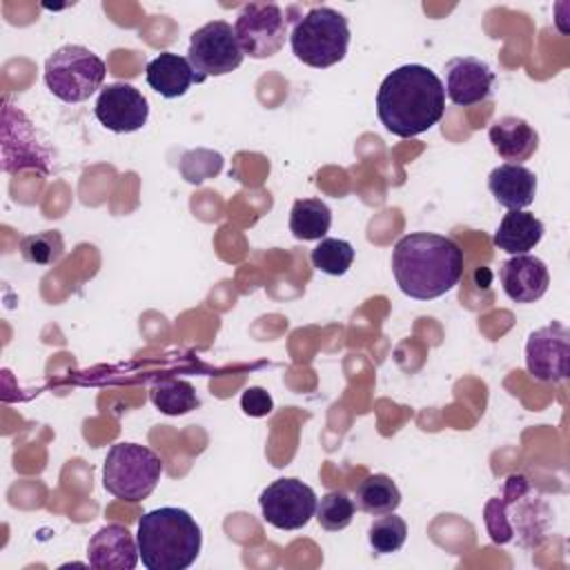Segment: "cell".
<instances>
[{
  "label": "cell",
  "mask_w": 570,
  "mask_h": 570,
  "mask_svg": "<svg viewBox=\"0 0 570 570\" xmlns=\"http://www.w3.org/2000/svg\"><path fill=\"white\" fill-rule=\"evenodd\" d=\"M445 111L441 78L425 65H403L385 76L376 94L383 127L399 138H414L432 129Z\"/></svg>",
  "instance_id": "1"
},
{
  "label": "cell",
  "mask_w": 570,
  "mask_h": 570,
  "mask_svg": "<svg viewBox=\"0 0 570 570\" xmlns=\"http://www.w3.org/2000/svg\"><path fill=\"white\" fill-rule=\"evenodd\" d=\"M392 274L405 296L416 301L439 298L461 281L463 249L441 234H405L392 249Z\"/></svg>",
  "instance_id": "2"
},
{
  "label": "cell",
  "mask_w": 570,
  "mask_h": 570,
  "mask_svg": "<svg viewBox=\"0 0 570 570\" xmlns=\"http://www.w3.org/2000/svg\"><path fill=\"white\" fill-rule=\"evenodd\" d=\"M138 554L147 570H185L203 546L196 519L183 508H156L138 521Z\"/></svg>",
  "instance_id": "3"
},
{
  "label": "cell",
  "mask_w": 570,
  "mask_h": 570,
  "mask_svg": "<svg viewBox=\"0 0 570 570\" xmlns=\"http://www.w3.org/2000/svg\"><path fill=\"white\" fill-rule=\"evenodd\" d=\"M548 505L523 474H510L501 497L485 503L483 521L494 543H510L519 537L521 546H537L546 532Z\"/></svg>",
  "instance_id": "4"
},
{
  "label": "cell",
  "mask_w": 570,
  "mask_h": 570,
  "mask_svg": "<svg viewBox=\"0 0 570 570\" xmlns=\"http://www.w3.org/2000/svg\"><path fill=\"white\" fill-rule=\"evenodd\" d=\"M289 45L301 62L314 69H327L341 62L347 53V18L332 7H314L296 20L289 33Z\"/></svg>",
  "instance_id": "5"
},
{
  "label": "cell",
  "mask_w": 570,
  "mask_h": 570,
  "mask_svg": "<svg viewBox=\"0 0 570 570\" xmlns=\"http://www.w3.org/2000/svg\"><path fill=\"white\" fill-rule=\"evenodd\" d=\"M163 474L160 456L140 443H116L109 448L102 465L105 490L122 501L147 499Z\"/></svg>",
  "instance_id": "6"
},
{
  "label": "cell",
  "mask_w": 570,
  "mask_h": 570,
  "mask_svg": "<svg viewBox=\"0 0 570 570\" xmlns=\"http://www.w3.org/2000/svg\"><path fill=\"white\" fill-rule=\"evenodd\" d=\"M105 62L82 45H65L45 62V82L62 102H85L105 82Z\"/></svg>",
  "instance_id": "7"
},
{
  "label": "cell",
  "mask_w": 570,
  "mask_h": 570,
  "mask_svg": "<svg viewBox=\"0 0 570 570\" xmlns=\"http://www.w3.org/2000/svg\"><path fill=\"white\" fill-rule=\"evenodd\" d=\"M243 56L234 27L225 20H212L196 29L187 49V60L203 80L209 76L232 73L240 67Z\"/></svg>",
  "instance_id": "8"
},
{
  "label": "cell",
  "mask_w": 570,
  "mask_h": 570,
  "mask_svg": "<svg viewBox=\"0 0 570 570\" xmlns=\"http://www.w3.org/2000/svg\"><path fill=\"white\" fill-rule=\"evenodd\" d=\"M234 33L245 56L269 58L285 45L287 18L274 2H249L238 11Z\"/></svg>",
  "instance_id": "9"
},
{
  "label": "cell",
  "mask_w": 570,
  "mask_h": 570,
  "mask_svg": "<svg viewBox=\"0 0 570 570\" xmlns=\"http://www.w3.org/2000/svg\"><path fill=\"white\" fill-rule=\"evenodd\" d=\"M263 519L278 530H301L316 514V494L301 479H276L261 497Z\"/></svg>",
  "instance_id": "10"
},
{
  "label": "cell",
  "mask_w": 570,
  "mask_h": 570,
  "mask_svg": "<svg viewBox=\"0 0 570 570\" xmlns=\"http://www.w3.org/2000/svg\"><path fill=\"white\" fill-rule=\"evenodd\" d=\"M525 367L543 383H561L570 376V332L563 323L552 321L528 336Z\"/></svg>",
  "instance_id": "11"
},
{
  "label": "cell",
  "mask_w": 570,
  "mask_h": 570,
  "mask_svg": "<svg viewBox=\"0 0 570 570\" xmlns=\"http://www.w3.org/2000/svg\"><path fill=\"white\" fill-rule=\"evenodd\" d=\"M94 111L98 122L116 134L142 129L149 116L147 98L129 82H111L102 87Z\"/></svg>",
  "instance_id": "12"
},
{
  "label": "cell",
  "mask_w": 570,
  "mask_h": 570,
  "mask_svg": "<svg viewBox=\"0 0 570 570\" xmlns=\"http://www.w3.org/2000/svg\"><path fill=\"white\" fill-rule=\"evenodd\" d=\"M494 85V71L488 67V62L472 58V56H459L452 58L445 65V96L456 107H472L483 102Z\"/></svg>",
  "instance_id": "13"
},
{
  "label": "cell",
  "mask_w": 570,
  "mask_h": 570,
  "mask_svg": "<svg viewBox=\"0 0 570 570\" xmlns=\"http://www.w3.org/2000/svg\"><path fill=\"white\" fill-rule=\"evenodd\" d=\"M499 278L503 292L514 303H534L548 292L550 285L546 263L530 254H517L503 261L499 267Z\"/></svg>",
  "instance_id": "14"
},
{
  "label": "cell",
  "mask_w": 570,
  "mask_h": 570,
  "mask_svg": "<svg viewBox=\"0 0 570 570\" xmlns=\"http://www.w3.org/2000/svg\"><path fill=\"white\" fill-rule=\"evenodd\" d=\"M87 559L96 570H131L140 559L138 541L125 525L109 523L89 539Z\"/></svg>",
  "instance_id": "15"
},
{
  "label": "cell",
  "mask_w": 570,
  "mask_h": 570,
  "mask_svg": "<svg viewBox=\"0 0 570 570\" xmlns=\"http://www.w3.org/2000/svg\"><path fill=\"white\" fill-rule=\"evenodd\" d=\"M488 189L494 196V200L508 212L525 209L534 203L537 176L523 165L503 163L490 171Z\"/></svg>",
  "instance_id": "16"
},
{
  "label": "cell",
  "mask_w": 570,
  "mask_h": 570,
  "mask_svg": "<svg viewBox=\"0 0 570 570\" xmlns=\"http://www.w3.org/2000/svg\"><path fill=\"white\" fill-rule=\"evenodd\" d=\"M494 151L514 165L528 160L539 147V134L519 116H503L488 129Z\"/></svg>",
  "instance_id": "17"
},
{
  "label": "cell",
  "mask_w": 570,
  "mask_h": 570,
  "mask_svg": "<svg viewBox=\"0 0 570 570\" xmlns=\"http://www.w3.org/2000/svg\"><path fill=\"white\" fill-rule=\"evenodd\" d=\"M147 82L163 98H178L194 82H203V78L191 69L187 58L165 51L147 62Z\"/></svg>",
  "instance_id": "18"
},
{
  "label": "cell",
  "mask_w": 570,
  "mask_h": 570,
  "mask_svg": "<svg viewBox=\"0 0 570 570\" xmlns=\"http://www.w3.org/2000/svg\"><path fill=\"white\" fill-rule=\"evenodd\" d=\"M543 238V223L523 209H512L503 216V220L499 223V229L492 236V243L517 256V254H528L530 249H534Z\"/></svg>",
  "instance_id": "19"
},
{
  "label": "cell",
  "mask_w": 570,
  "mask_h": 570,
  "mask_svg": "<svg viewBox=\"0 0 570 570\" xmlns=\"http://www.w3.org/2000/svg\"><path fill=\"white\" fill-rule=\"evenodd\" d=\"M332 225V209L321 198H298L289 212V232L298 240H321Z\"/></svg>",
  "instance_id": "20"
},
{
  "label": "cell",
  "mask_w": 570,
  "mask_h": 570,
  "mask_svg": "<svg viewBox=\"0 0 570 570\" xmlns=\"http://www.w3.org/2000/svg\"><path fill=\"white\" fill-rule=\"evenodd\" d=\"M354 505L372 517H381L401 505V492L387 474H370L358 483Z\"/></svg>",
  "instance_id": "21"
},
{
  "label": "cell",
  "mask_w": 570,
  "mask_h": 570,
  "mask_svg": "<svg viewBox=\"0 0 570 570\" xmlns=\"http://www.w3.org/2000/svg\"><path fill=\"white\" fill-rule=\"evenodd\" d=\"M151 403L167 416H178L196 410L200 399L189 381L183 379H163L149 390Z\"/></svg>",
  "instance_id": "22"
},
{
  "label": "cell",
  "mask_w": 570,
  "mask_h": 570,
  "mask_svg": "<svg viewBox=\"0 0 570 570\" xmlns=\"http://www.w3.org/2000/svg\"><path fill=\"white\" fill-rule=\"evenodd\" d=\"M312 265L330 276H343L354 261V247L343 238H321L309 254Z\"/></svg>",
  "instance_id": "23"
},
{
  "label": "cell",
  "mask_w": 570,
  "mask_h": 570,
  "mask_svg": "<svg viewBox=\"0 0 570 570\" xmlns=\"http://www.w3.org/2000/svg\"><path fill=\"white\" fill-rule=\"evenodd\" d=\"M354 510H356L354 499H350L347 492L332 490V492L323 494L321 501L316 503V521L323 530L338 532L352 523Z\"/></svg>",
  "instance_id": "24"
},
{
  "label": "cell",
  "mask_w": 570,
  "mask_h": 570,
  "mask_svg": "<svg viewBox=\"0 0 570 570\" xmlns=\"http://www.w3.org/2000/svg\"><path fill=\"white\" fill-rule=\"evenodd\" d=\"M20 254L24 261L36 265H53L65 254V240L62 234L56 229L36 232L20 240Z\"/></svg>",
  "instance_id": "25"
},
{
  "label": "cell",
  "mask_w": 570,
  "mask_h": 570,
  "mask_svg": "<svg viewBox=\"0 0 570 570\" xmlns=\"http://www.w3.org/2000/svg\"><path fill=\"white\" fill-rule=\"evenodd\" d=\"M370 546L379 554H390L399 552L407 539V523L396 517L394 512L381 514L379 519L372 521L370 525Z\"/></svg>",
  "instance_id": "26"
},
{
  "label": "cell",
  "mask_w": 570,
  "mask_h": 570,
  "mask_svg": "<svg viewBox=\"0 0 570 570\" xmlns=\"http://www.w3.org/2000/svg\"><path fill=\"white\" fill-rule=\"evenodd\" d=\"M240 407L247 416L261 419L274 410V401H272L269 392H265L263 387H247L240 396Z\"/></svg>",
  "instance_id": "27"
}]
</instances>
